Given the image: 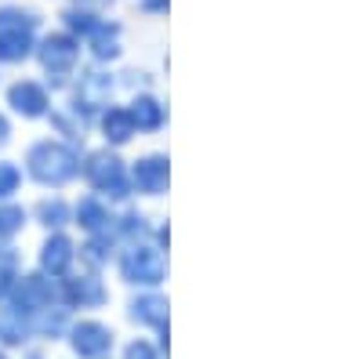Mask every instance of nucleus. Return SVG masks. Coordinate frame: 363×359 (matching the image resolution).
<instances>
[{
    "label": "nucleus",
    "mask_w": 363,
    "mask_h": 359,
    "mask_svg": "<svg viewBox=\"0 0 363 359\" xmlns=\"http://www.w3.org/2000/svg\"><path fill=\"white\" fill-rule=\"evenodd\" d=\"M29 174L37 178V182L44 186H66L69 178L77 174V156L69 153L66 145H58V142H40L29 149Z\"/></svg>",
    "instance_id": "obj_1"
},
{
    "label": "nucleus",
    "mask_w": 363,
    "mask_h": 359,
    "mask_svg": "<svg viewBox=\"0 0 363 359\" xmlns=\"http://www.w3.org/2000/svg\"><path fill=\"white\" fill-rule=\"evenodd\" d=\"M33 15L0 11V62H22L33 51Z\"/></svg>",
    "instance_id": "obj_2"
},
{
    "label": "nucleus",
    "mask_w": 363,
    "mask_h": 359,
    "mask_svg": "<svg viewBox=\"0 0 363 359\" xmlns=\"http://www.w3.org/2000/svg\"><path fill=\"white\" fill-rule=\"evenodd\" d=\"M124 276L131 283H160L164 280V258L160 251H149V247H135L124 254Z\"/></svg>",
    "instance_id": "obj_3"
},
{
    "label": "nucleus",
    "mask_w": 363,
    "mask_h": 359,
    "mask_svg": "<svg viewBox=\"0 0 363 359\" xmlns=\"http://www.w3.org/2000/svg\"><path fill=\"white\" fill-rule=\"evenodd\" d=\"M87 178H91V186H99V189H109L113 196H124V167H120L116 156L109 153H95L87 160Z\"/></svg>",
    "instance_id": "obj_4"
},
{
    "label": "nucleus",
    "mask_w": 363,
    "mask_h": 359,
    "mask_svg": "<svg viewBox=\"0 0 363 359\" xmlns=\"http://www.w3.org/2000/svg\"><path fill=\"white\" fill-rule=\"evenodd\" d=\"M77 55H80L77 40L66 37V33H55V37H48L40 44V62H44L48 73H69L73 62H77Z\"/></svg>",
    "instance_id": "obj_5"
},
{
    "label": "nucleus",
    "mask_w": 363,
    "mask_h": 359,
    "mask_svg": "<svg viewBox=\"0 0 363 359\" xmlns=\"http://www.w3.org/2000/svg\"><path fill=\"white\" fill-rule=\"evenodd\" d=\"M109 331L102 323H80L77 331H73V348H77V355H84V359H99L106 348H109Z\"/></svg>",
    "instance_id": "obj_6"
},
{
    "label": "nucleus",
    "mask_w": 363,
    "mask_h": 359,
    "mask_svg": "<svg viewBox=\"0 0 363 359\" xmlns=\"http://www.w3.org/2000/svg\"><path fill=\"white\" fill-rule=\"evenodd\" d=\"M8 102L15 106V113L22 116H44L48 113V95H44V87L40 84H15L11 91H8Z\"/></svg>",
    "instance_id": "obj_7"
},
{
    "label": "nucleus",
    "mask_w": 363,
    "mask_h": 359,
    "mask_svg": "<svg viewBox=\"0 0 363 359\" xmlns=\"http://www.w3.org/2000/svg\"><path fill=\"white\" fill-rule=\"evenodd\" d=\"M69 261H73V244L66 236H51L44 244V251H40V265L48 268L51 276H62L69 268Z\"/></svg>",
    "instance_id": "obj_8"
},
{
    "label": "nucleus",
    "mask_w": 363,
    "mask_h": 359,
    "mask_svg": "<svg viewBox=\"0 0 363 359\" xmlns=\"http://www.w3.org/2000/svg\"><path fill=\"white\" fill-rule=\"evenodd\" d=\"M135 186L142 193H160L167 186V160L160 156H149V160H138L135 167Z\"/></svg>",
    "instance_id": "obj_9"
},
{
    "label": "nucleus",
    "mask_w": 363,
    "mask_h": 359,
    "mask_svg": "<svg viewBox=\"0 0 363 359\" xmlns=\"http://www.w3.org/2000/svg\"><path fill=\"white\" fill-rule=\"evenodd\" d=\"M15 302H18V309H26V312L44 309V305L51 302V287H48L40 276H26V280L15 287Z\"/></svg>",
    "instance_id": "obj_10"
},
{
    "label": "nucleus",
    "mask_w": 363,
    "mask_h": 359,
    "mask_svg": "<svg viewBox=\"0 0 363 359\" xmlns=\"http://www.w3.org/2000/svg\"><path fill=\"white\" fill-rule=\"evenodd\" d=\"M91 51H95L99 58H113L120 55V29L116 25H106V22H95V29H91Z\"/></svg>",
    "instance_id": "obj_11"
},
{
    "label": "nucleus",
    "mask_w": 363,
    "mask_h": 359,
    "mask_svg": "<svg viewBox=\"0 0 363 359\" xmlns=\"http://www.w3.org/2000/svg\"><path fill=\"white\" fill-rule=\"evenodd\" d=\"M106 98H109V76L91 73V76L80 80V91H77V102H80V106L95 109V106H102Z\"/></svg>",
    "instance_id": "obj_12"
},
{
    "label": "nucleus",
    "mask_w": 363,
    "mask_h": 359,
    "mask_svg": "<svg viewBox=\"0 0 363 359\" xmlns=\"http://www.w3.org/2000/svg\"><path fill=\"white\" fill-rule=\"evenodd\" d=\"M135 135V120H131V113H124V109H109L106 113V138L109 142H128Z\"/></svg>",
    "instance_id": "obj_13"
},
{
    "label": "nucleus",
    "mask_w": 363,
    "mask_h": 359,
    "mask_svg": "<svg viewBox=\"0 0 363 359\" xmlns=\"http://www.w3.org/2000/svg\"><path fill=\"white\" fill-rule=\"evenodd\" d=\"M66 297L73 305H95V302H102V287L95 280H80V283H69Z\"/></svg>",
    "instance_id": "obj_14"
},
{
    "label": "nucleus",
    "mask_w": 363,
    "mask_h": 359,
    "mask_svg": "<svg viewBox=\"0 0 363 359\" xmlns=\"http://www.w3.org/2000/svg\"><path fill=\"white\" fill-rule=\"evenodd\" d=\"M160 106L153 102V98H138L135 102V109H131V120H135V124L138 127H160Z\"/></svg>",
    "instance_id": "obj_15"
},
{
    "label": "nucleus",
    "mask_w": 363,
    "mask_h": 359,
    "mask_svg": "<svg viewBox=\"0 0 363 359\" xmlns=\"http://www.w3.org/2000/svg\"><path fill=\"white\" fill-rule=\"evenodd\" d=\"M135 319L164 323L167 319V302H160V297H142V302H135Z\"/></svg>",
    "instance_id": "obj_16"
},
{
    "label": "nucleus",
    "mask_w": 363,
    "mask_h": 359,
    "mask_svg": "<svg viewBox=\"0 0 363 359\" xmlns=\"http://www.w3.org/2000/svg\"><path fill=\"white\" fill-rule=\"evenodd\" d=\"M26 215H22V207H0V239H8L22 229Z\"/></svg>",
    "instance_id": "obj_17"
},
{
    "label": "nucleus",
    "mask_w": 363,
    "mask_h": 359,
    "mask_svg": "<svg viewBox=\"0 0 363 359\" xmlns=\"http://www.w3.org/2000/svg\"><path fill=\"white\" fill-rule=\"evenodd\" d=\"M77 218H80L84 229H99V225L106 222V211H102L95 200H84V203H80V211H77Z\"/></svg>",
    "instance_id": "obj_18"
},
{
    "label": "nucleus",
    "mask_w": 363,
    "mask_h": 359,
    "mask_svg": "<svg viewBox=\"0 0 363 359\" xmlns=\"http://www.w3.org/2000/svg\"><path fill=\"white\" fill-rule=\"evenodd\" d=\"M15 189H18V167H11V164H0V200L11 196Z\"/></svg>",
    "instance_id": "obj_19"
},
{
    "label": "nucleus",
    "mask_w": 363,
    "mask_h": 359,
    "mask_svg": "<svg viewBox=\"0 0 363 359\" xmlns=\"http://www.w3.org/2000/svg\"><path fill=\"white\" fill-rule=\"evenodd\" d=\"M66 22H69V29H77V33H84V37L95 29V15H87V11H69Z\"/></svg>",
    "instance_id": "obj_20"
},
{
    "label": "nucleus",
    "mask_w": 363,
    "mask_h": 359,
    "mask_svg": "<svg viewBox=\"0 0 363 359\" xmlns=\"http://www.w3.org/2000/svg\"><path fill=\"white\" fill-rule=\"evenodd\" d=\"M40 218H44L48 225H62V218H66V207L58 203V200H55V203H44V207H40Z\"/></svg>",
    "instance_id": "obj_21"
},
{
    "label": "nucleus",
    "mask_w": 363,
    "mask_h": 359,
    "mask_svg": "<svg viewBox=\"0 0 363 359\" xmlns=\"http://www.w3.org/2000/svg\"><path fill=\"white\" fill-rule=\"evenodd\" d=\"M11 280H15V258L11 254H0V294L8 290Z\"/></svg>",
    "instance_id": "obj_22"
},
{
    "label": "nucleus",
    "mask_w": 363,
    "mask_h": 359,
    "mask_svg": "<svg viewBox=\"0 0 363 359\" xmlns=\"http://www.w3.org/2000/svg\"><path fill=\"white\" fill-rule=\"evenodd\" d=\"M128 359H153V348H149L145 341H138V345L128 348Z\"/></svg>",
    "instance_id": "obj_23"
},
{
    "label": "nucleus",
    "mask_w": 363,
    "mask_h": 359,
    "mask_svg": "<svg viewBox=\"0 0 363 359\" xmlns=\"http://www.w3.org/2000/svg\"><path fill=\"white\" fill-rule=\"evenodd\" d=\"M142 8H145V11H164L167 0H142Z\"/></svg>",
    "instance_id": "obj_24"
},
{
    "label": "nucleus",
    "mask_w": 363,
    "mask_h": 359,
    "mask_svg": "<svg viewBox=\"0 0 363 359\" xmlns=\"http://www.w3.org/2000/svg\"><path fill=\"white\" fill-rule=\"evenodd\" d=\"M8 135H11V127H8V120H4V116H0V145H4V142H8Z\"/></svg>",
    "instance_id": "obj_25"
}]
</instances>
